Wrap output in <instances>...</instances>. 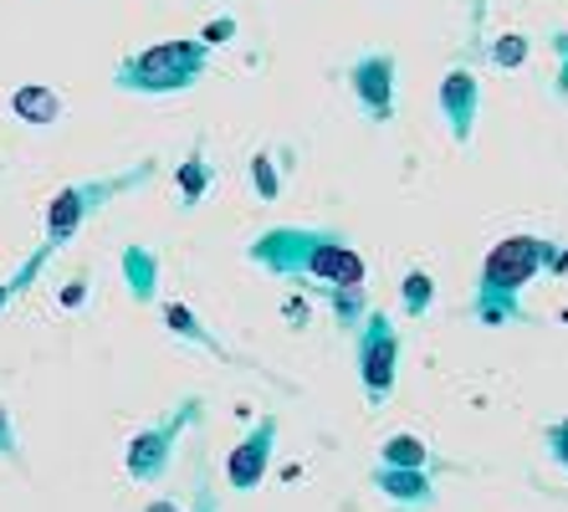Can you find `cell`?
Listing matches in <instances>:
<instances>
[{
    "label": "cell",
    "instance_id": "cell-1",
    "mask_svg": "<svg viewBox=\"0 0 568 512\" xmlns=\"http://www.w3.org/2000/svg\"><path fill=\"white\" fill-rule=\"evenodd\" d=\"M241 257L266 277H307L323 288H354L369 277L364 257L333 225H266Z\"/></svg>",
    "mask_w": 568,
    "mask_h": 512
},
{
    "label": "cell",
    "instance_id": "cell-2",
    "mask_svg": "<svg viewBox=\"0 0 568 512\" xmlns=\"http://www.w3.org/2000/svg\"><path fill=\"white\" fill-rule=\"evenodd\" d=\"M554 237L542 231H517V237L497 241L487 251V262L476 272V288H471V308L466 313L481 323V329H513L523 323V292L538 282V277H554Z\"/></svg>",
    "mask_w": 568,
    "mask_h": 512
},
{
    "label": "cell",
    "instance_id": "cell-3",
    "mask_svg": "<svg viewBox=\"0 0 568 512\" xmlns=\"http://www.w3.org/2000/svg\"><path fill=\"white\" fill-rule=\"evenodd\" d=\"M159 174V159H139L133 170H119V174H103V180H78V184H67V190H57V200L47 205V247L31 257L27 277L21 282H31L41 267V257L57 247H67V241L78 237L82 225H88V215H98L113 195H123V190H144L149 180Z\"/></svg>",
    "mask_w": 568,
    "mask_h": 512
},
{
    "label": "cell",
    "instance_id": "cell-4",
    "mask_svg": "<svg viewBox=\"0 0 568 512\" xmlns=\"http://www.w3.org/2000/svg\"><path fill=\"white\" fill-rule=\"evenodd\" d=\"M211 67V47L205 41H154L144 52L123 57L113 67V88L139 92V98H170V92H190Z\"/></svg>",
    "mask_w": 568,
    "mask_h": 512
},
{
    "label": "cell",
    "instance_id": "cell-5",
    "mask_svg": "<svg viewBox=\"0 0 568 512\" xmlns=\"http://www.w3.org/2000/svg\"><path fill=\"white\" fill-rule=\"evenodd\" d=\"M200 394H185L174 410H164L159 421H149L139 435H129V446H123V472L133 482H159V476L174 466V451H180V435L200 421Z\"/></svg>",
    "mask_w": 568,
    "mask_h": 512
},
{
    "label": "cell",
    "instance_id": "cell-6",
    "mask_svg": "<svg viewBox=\"0 0 568 512\" xmlns=\"http://www.w3.org/2000/svg\"><path fill=\"white\" fill-rule=\"evenodd\" d=\"M354 364H358V384H364L369 410H384L399 374V329L389 313H379V308L364 313V323L354 329Z\"/></svg>",
    "mask_w": 568,
    "mask_h": 512
},
{
    "label": "cell",
    "instance_id": "cell-7",
    "mask_svg": "<svg viewBox=\"0 0 568 512\" xmlns=\"http://www.w3.org/2000/svg\"><path fill=\"white\" fill-rule=\"evenodd\" d=\"M395 78H399V62L389 47H369V52H358L354 62L344 67V82L354 92L358 113L369 123H395Z\"/></svg>",
    "mask_w": 568,
    "mask_h": 512
},
{
    "label": "cell",
    "instance_id": "cell-8",
    "mask_svg": "<svg viewBox=\"0 0 568 512\" xmlns=\"http://www.w3.org/2000/svg\"><path fill=\"white\" fill-rule=\"evenodd\" d=\"M277 431H282L277 415H256L252 431L231 446V456H225V482H231V492H256V486H262V476L272 472Z\"/></svg>",
    "mask_w": 568,
    "mask_h": 512
},
{
    "label": "cell",
    "instance_id": "cell-9",
    "mask_svg": "<svg viewBox=\"0 0 568 512\" xmlns=\"http://www.w3.org/2000/svg\"><path fill=\"white\" fill-rule=\"evenodd\" d=\"M436 108H440V123H446L450 144L466 149L476 133V113H481V82H476L471 67H450L446 78L436 88Z\"/></svg>",
    "mask_w": 568,
    "mask_h": 512
},
{
    "label": "cell",
    "instance_id": "cell-10",
    "mask_svg": "<svg viewBox=\"0 0 568 512\" xmlns=\"http://www.w3.org/2000/svg\"><path fill=\"white\" fill-rule=\"evenodd\" d=\"M369 482H374V492H379V498L389 502L395 512H430L440 502L436 476L415 472V466H384V461H374Z\"/></svg>",
    "mask_w": 568,
    "mask_h": 512
},
{
    "label": "cell",
    "instance_id": "cell-11",
    "mask_svg": "<svg viewBox=\"0 0 568 512\" xmlns=\"http://www.w3.org/2000/svg\"><path fill=\"white\" fill-rule=\"evenodd\" d=\"M287 170H292V154H277V149H256L252 164H246V174H252V195L256 200H282V190H287Z\"/></svg>",
    "mask_w": 568,
    "mask_h": 512
},
{
    "label": "cell",
    "instance_id": "cell-12",
    "mask_svg": "<svg viewBox=\"0 0 568 512\" xmlns=\"http://www.w3.org/2000/svg\"><path fill=\"white\" fill-rule=\"evenodd\" d=\"M123 288L133 292V302L159 298V251L154 247H129L123 251Z\"/></svg>",
    "mask_w": 568,
    "mask_h": 512
},
{
    "label": "cell",
    "instance_id": "cell-13",
    "mask_svg": "<svg viewBox=\"0 0 568 512\" xmlns=\"http://www.w3.org/2000/svg\"><path fill=\"white\" fill-rule=\"evenodd\" d=\"M174 190H180V205H185V211H195L200 200L211 195V159H205V149L200 144L180 159V170H174Z\"/></svg>",
    "mask_w": 568,
    "mask_h": 512
},
{
    "label": "cell",
    "instance_id": "cell-14",
    "mask_svg": "<svg viewBox=\"0 0 568 512\" xmlns=\"http://www.w3.org/2000/svg\"><path fill=\"white\" fill-rule=\"evenodd\" d=\"M164 329L174 333V339H185V343H200V349H211V354H221L225 359V349H221V339H215L205 323H200V313L190 308V302H164Z\"/></svg>",
    "mask_w": 568,
    "mask_h": 512
},
{
    "label": "cell",
    "instance_id": "cell-15",
    "mask_svg": "<svg viewBox=\"0 0 568 512\" xmlns=\"http://www.w3.org/2000/svg\"><path fill=\"white\" fill-rule=\"evenodd\" d=\"M11 113L21 123H57V119H62V98H57L52 88L31 82V88H16L11 92Z\"/></svg>",
    "mask_w": 568,
    "mask_h": 512
},
{
    "label": "cell",
    "instance_id": "cell-16",
    "mask_svg": "<svg viewBox=\"0 0 568 512\" xmlns=\"http://www.w3.org/2000/svg\"><path fill=\"white\" fill-rule=\"evenodd\" d=\"M379 461L384 466H415V472H436L440 461L430 456V446H425L420 435H410V431H395L389 441L379 446Z\"/></svg>",
    "mask_w": 568,
    "mask_h": 512
},
{
    "label": "cell",
    "instance_id": "cell-17",
    "mask_svg": "<svg viewBox=\"0 0 568 512\" xmlns=\"http://www.w3.org/2000/svg\"><path fill=\"white\" fill-rule=\"evenodd\" d=\"M430 308H436V277H430V272H420V267H415V272H405V277H399V313H405V318H415V323H420V318L430 313Z\"/></svg>",
    "mask_w": 568,
    "mask_h": 512
},
{
    "label": "cell",
    "instance_id": "cell-18",
    "mask_svg": "<svg viewBox=\"0 0 568 512\" xmlns=\"http://www.w3.org/2000/svg\"><path fill=\"white\" fill-rule=\"evenodd\" d=\"M328 308H333V323L344 333H354L374 302H369V292H364V282H354V288H328Z\"/></svg>",
    "mask_w": 568,
    "mask_h": 512
},
{
    "label": "cell",
    "instance_id": "cell-19",
    "mask_svg": "<svg viewBox=\"0 0 568 512\" xmlns=\"http://www.w3.org/2000/svg\"><path fill=\"white\" fill-rule=\"evenodd\" d=\"M532 57V41L523 37V31H503V37L487 47V62L497 67V72H523Z\"/></svg>",
    "mask_w": 568,
    "mask_h": 512
},
{
    "label": "cell",
    "instance_id": "cell-20",
    "mask_svg": "<svg viewBox=\"0 0 568 512\" xmlns=\"http://www.w3.org/2000/svg\"><path fill=\"white\" fill-rule=\"evenodd\" d=\"M542 451H548L554 466H564L568 472V415H558V421L542 425Z\"/></svg>",
    "mask_w": 568,
    "mask_h": 512
},
{
    "label": "cell",
    "instance_id": "cell-21",
    "mask_svg": "<svg viewBox=\"0 0 568 512\" xmlns=\"http://www.w3.org/2000/svg\"><path fill=\"white\" fill-rule=\"evenodd\" d=\"M548 47H554V57H558L554 88H558V98H568V31H554V37H548Z\"/></svg>",
    "mask_w": 568,
    "mask_h": 512
},
{
    "label": "cell",
    "instance_id": "cell-22",
    "mask_svg": "<svg viewBox=\"0 0 568 512\" xmlns=\"http://www.w3.org/2000/svg\"><path fill=\"white\" fill-rule=\"evenodd\" d=\"M231 37H236V21H231V16H221V21H211V27L200 31L195 41H205V47H225Z\"/></svg>",
    "mask_w": 568,
    "mask_h": 512
},
{
    "label": "cell",
    "instance_id": "cell-23",
    "mask_svg": "<svg viewBox=\"0 0 568 512\" xmlns=\"http://www.w3.org/2000/svg\"><path fill=\"white\" fill-rule=\"evenodd\" d=\"M0 456H16V421L6 410V400H0Z\"/></svg>",
    "mask_w": 568,
    "mask_h": 512
},
{
    "label": "cell",
    "instance_id": "cell-24",
    "mask_svg": "<svg viewBox=\"0 0 568 512\" xmlns=\"http://www.w3.org/2000/svg\"><path fill=\"white\" fill-rule=\"evenodd\" d=\"M287 329H307V302H287Z\"/></svg>",
    "mask_w": 568,
    "mask_h": 512
},
{
    "label": "cell",
    "instance_id": "cell-25",
    "mask_svg": "<svg viewBox=\"0 0 568 512\" xmlns=\"http://www.w3.org/2000/svg\"><path fill=\"white\" fill-rule=\"evenodd\" d=\"M190 512H221V508H215V498H211V486H205V482L195 486V508H190Z\"/></svg>",
    "mask_w": 568,
    "mask_h": 512
},
{
    "label": "cell",
    "instance_id": "cell-26",
    "mask_svg": "<svg viewBox=\"0 0 568 512\" xmlns=\"http://www.w3.org/2000/svg\"><path fill=\"white\" fill-rule=\"evenodd\" d=\"M144 512H190V508L185 502H174V498H159V502H149Z\"/></svg>",
    "mask_w": 568,
    "mask_h": 512
},
{
    "label": "cell",
    "instance_id": "cell-27",
    "mask_svg": "<svg viewBox=\"0 0 568 512\" xmlns=\"http://www.w3.org/2000/svg\"><path fill=\"white\" fill-rule=\"evenodd\" d=\"M6 302H11V288H6V282H0V313H6Z\"/></svg>",
    "mask_w": 568,
    "mask_h": 512
}]
</instances>
